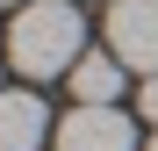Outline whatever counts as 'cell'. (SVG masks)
<instances>
[{
    "label": "cell",
    "instance_id": "9",
    "mask_svg": "<svg viewBox=\"0 0 158 151\" xmlns=\"http://www.w3.org/2000/svg\"><path fill=\"white\" fill-rule=\"evenodd\" d=\"M15 7H22V0H15Z\"/></svg>",
    "mask_w": 158,
    "mask_h": 151
},
{
    "label": "cell",
    "instance_id": "8",
    "mask_svg": "<svg viewBox=\"0 0 158 151\" xmlns=\"http://www.w3.org/2000/svg\"><path fill=\"white\" fill-rule=\"evenodd\" d=\"M0 94H7V86H0Z\"/></svg>",
    "mask_w": 158,
    "mask_h": 151
},
{
    "label": "cell",
    "instance_id": "7",
    "mask_svg": "<svg viewBox=\"0 0 158 151\" xmlns=\"http://www.w3.org/2000/svg\"><path fill=\"white\" fill-rule=\"evenodd\" d=\"M144 151H158V137H151V144H144Z\"/></svg>",
    "mask_w": 158,
    "mask_h": 151
},
{
    "label": "cell",
    "instance_id": "4",
    "mask_svg": "<svg viewBox=\"0 0 158 151\" xmlns=\"http://www.w3.org/2000/svg\"><path fill=\"white\" fill-rule=\"evenodd\" d=\"M50 144V108L29 86H7L0 94V151H43Z\"/></svg>",
    "mask_w": 158,
    "mask_h": 151
},
{
    "label": "cell",
    "instance_id": "1",
    "mask_svg": "<svg viewBox=\"0 0 158 151\" xmlns=\"http://www.w3.org/2000/svg\"><path fill=\"white\" fill-rule=\"evenodd\" d=\"M86 58V22H79L72 0H29L15 7V29H7V65L22 79H58Z\"/></svg>",
    "mask_w": 158,
    "mask_h": 151
},
{
    "label": "cell",
    "instance_id": "3",
    "mask_svg": "<svg viewBox=\"0 0 158 151\" xmlns=\"http://www.w3.org/2000/svg\"><path fill=\"white\" fill-rule=\"evenodd\" d=\"M50 144L58 151H137V122L122 108H72Z\"/></svg>",
    "mask_w": 158,
    "mask_h": 151
},
{
    "label": "cell",
    "instance_id": "5",
    "mask_svg": "<svg viewBox=\"0 0 158 151\" xmlns=\"http://www.w3.org/2000/svg\"><path fill=\"white\" fill-rule=\"evenodd\" d=\"M122 58H115V50H86V58H79L72 72H65V79H72V108H115V101H122Z\"/></svg>",
    "mask_w": 158,
    "mask_h": 151
},
{
    "label": "cell",
    "instance_id": "2",
    "mask_svg": "<svg viewBox=\"0 0 158 151\" xmlns=\"http://www.w3.org/2000/svg\"><path fill=\"white\" fill-rule=\"evenodd\" d=\"M108 50L129 72H158V0H115L108 7Z\"/></svg>",
    "mask_w": 158,
    "mask_h": 151
},
{
    "label": "cell",
    "instance_id": "6",
    "mask_svg": "<svg viewBox=\"0 0 158 151\" xmlns=\"http://www.w3.org/2000/svg\"><path fill=\"white\" fill-rule=\"evenodd\" d=\"M137 115H144V122H158V72L137 86Z\"/></svg>",
    "mask_w": 158,
    "mask_h": 151
}]
</instances>
